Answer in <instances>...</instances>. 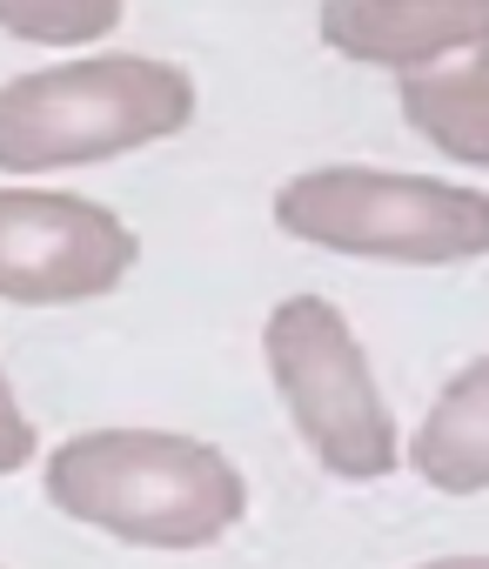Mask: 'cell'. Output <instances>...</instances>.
<instances>
[{"label": "cell", "instance_id": "obj_1", "mask_svg": "<svg viewBox=\"0 0 489 569\" xmlns=\"http://www.w3.org/2000/svg\"><path fill=\"white\" fill-rule=\"evenodd\" d=\"M48 502L134 549H208L241 522L249 482L174 429H88L48 456Z\"/></svg>", "mask_w": 489, "mask_h": 569}, {"label": "cell", "instance_id": "obj_2", "mask_svg": "<svg viewBox=\"0 0 489 569\" xmlns=\"http://www.w3.org/2000/svg\"><path fill=\"white\" fill-rule=\"evenodd\" d=\"M194 121V81L154 54L54 61L0 88V174L94 168Z\"/></svg>", "mask_w": 489, "mask_h": 569}, {"label": "cell", "instance_id": "obj_3", "mask_svg": "<svg viewBox=\"0 0 489 569\" xmlns=\"http://www.w3.org/2000/svg\"><path fill=\"white\" fill-rule=\"evenodd\" d=\"M276 228L329 254L442 268L489 254V194L436 174L316 168L276 188Z\"/></svg>", "mask_w": 489, "mask_h": 569}, {"label": "cell", "instance_id": "obj_4", "mask_svg": "<svg viewBox=\"0 0 489 569\" xmlns=\"http://www.w3.org/2000/svg\"><path fill=\"white\" fill-rule=\"evenodd\" d=\"M262 356L276 376V396L316 462L342 482H382L402 462L396 416L369 376V356L349 329V316L329 296H289L276 302L262 329Z\"/></svg>", "mask_w": 489, "mask_h": 569}, {"label": "cell", "instance_id": "obj_5", "mask_svg": "<svg viewBox=\"0 0 489 569\" xmlns=\"http://www.w3.org/2000/svg\"><path fill=\"white\" fill-rule=\"evenodd\" d=\"M134 261L141 241L114 208L54 188H0V302H94L121 289Z\"/></svg>", "mask_w": 489, "mask_h": 569}, {"label": "cell", "instance_id": "obj_6", "mask_svg": "<svg viewBox=\"0 0 489 569\" xmlns=\"http://www.w3.org/2000/svg\"><path fill=\"white\" fill-rule=\"evenodd\" d=\"M322 41L362 68L416 74L489 41V0H322Z\"/></svg>", "mask_w": 489, "mask_h": 569}, {"label": "cell", "instance_id": "obj_7", "mask_svg": "<svg viewBox=\"0 0 489 569\" xmlns=\"http://www.w3.org/2000/svg\"><path fill=\"white\" fill-rule=\"evenodd\" d=\"M396 108L436 154L462 168H489V41L462 48L456 61L402 74Z\"/></svg>", "mask_w": 489, "mask_h": 569}, {"label": "cell", "instance_id": "obj_8", "mask_svg": "<svg viewBox=\"0 0 489 569\" xmlns=\"http://www.w3.org/2000/svg\"><path fill=\"white\" fill-rule=\"evenodd\" d=\"M409 469L442 496H482L489 489V356L469 362L436 396V409L422 416V429L409 442Z\"/></svg>", "mask_w": 489, "mask_h": 569}, {"label": "cell", "instance_id": "obj_9", "mask_svg": "<svg viewBox=\"0 0 489 569\" xmlns=\"http://www.w3.org/2000/svg\"><path fill=\"white\" fill-rule=\"evenodd\" d=\"M128 0H0V28L34 48H81L114 34Z\"/></svg>", "mask_w": 489, "mask_h": 569}, {"label": "cell", "instance_id": "obj_10", "mask_svg": "<svg viewBox=\"0 0 489 569\" xmlns=\"http://www.w3.org/2000/svg\"><path fill=\"white\" fill-rule=\"evenodd\" d=\"M28 456H34V429H28V409L14 402L8 376H0V476L28 469Z\"/></svg>", "mask_w": 489, "mask_h": 569}, {"label": "cell", "instance_id": "obj_11", "mask_svg": "<svg viewBox=\"0 0 489 569\" xmlns=\"http://www.w3.org/2000/svg\"><path fill=\"white\" fill-rule=\"evenodd\" d=\"M422 569H489V556H436V562H422Z\"/></svg>", "mask_w": 489, "mask_h": 569}]
</instances>
